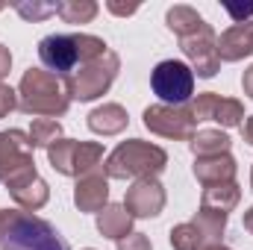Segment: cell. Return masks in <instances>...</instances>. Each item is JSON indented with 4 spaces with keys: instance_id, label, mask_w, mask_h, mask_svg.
I'll return each instance as SVG.
<instances>
[{
    "instance_id": "3957f363",
    "label": "cell",
    "mask_w": 253,
    "mask_h": 250,
    "mask_svg": "<svg viewBox=\"0 0 253 250\" xmlns=\"http://www.w3.org/2000/svg\"><path fill=\"white\" fill-rule=\"evenodd\" d=\"M42 59L47 68H53V71H68L74 59H77V50H74V44L62 39V36H50V39H44L42 42Z\"/></svg>"
},
{
    "instance_id": "6da1fadb",
    "label": "cell",
    "mask_w": 253,
    "mask_h": 250,
    "mask_svg": "<svg viewBox=\"0 0 253 250\" xmlns=\"http://www.w3.org/2000/svg\"><path fill=\"white\" fill-rule=\"evenodd\" d=\"M0 250H68V242L47 221L15 215L0 236Z\"/></svg>"
},
{
    "instance_id": "7a4b0ae2",
    "label": "cell",
    "mask_w": 253,
    "mask_h": 250,
    "mask_svg": "<svg viewBox=\"0 0 253 250\" xmlns=\"http://www.w3.org/2000/svg\"><path fill=\"white\" fill-rule=\"evenodd\" d=\"M150 85H153V94L162 100V103H171V106H180L191 97V88H194V77H191V68L180 59H168V62H159L153 68V77H150Z\"/></svg>"
}]
</instances>
